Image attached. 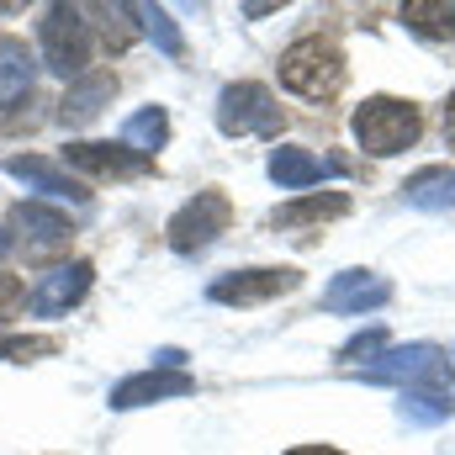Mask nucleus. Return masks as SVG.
<instances>
[{
  "mask_svg": "<svg viewBox=\"0 0 455 455\" xmlns=\"http://www.w3.org/2000/svg\"><path fill=\"white\" fill-rule=\"evenodd\" d=\"M419 132H424V116H419L413 101H403V96H371V101L355 112V138H360V148L376 154V159H392V154L413 148Z\"/></svg>",
  "mask_w": 455,
  "mask_h": 455,
  "instance_id": "obj_1",
  "label": "nucleus"
},
{
  "mask_svg": "<svg viewBox=\"0 0 455 455\" xmlns=\"http://www.w3.org/2000/svg\"><path fill=\"white\" fill-rule=\"evenodd\" d=\"M281 85L307 96V101H323L344 85V53L339 43L329 37H297L286 53H281Z\"/></svg>",
  "mask_w": 455,
  "mask_h": 455,
  "instance_id": "obj_2",
  "label": "nucleus"
},
{
  "mask_svg": "<svg viewBox=\"0 0 455 455\" xmlns=\"http://www.w3.org/2000/svg\"><path fill=\"white\" fill-rule=\"evenodd\" d=\"M37 43H43V64L64 80H80L91 64V21L80 5H48L37 21Z\"/></svg>",
  "mask_w": 455,
  "mask_h": 455,
  "instance_id": "obj_3",
  "label": "nucleus"
},
{
  "mask_svg": "<svg viewBox=\"0 0 455 455\" xmlns=\"http://www.w3.org/2000/svg\"><path fill=\"white\" fill-rule=\"evenodd\" d=\"M218 127L228 138H249V132L275 138L281 132V107H275V96L259 80H238V85H228L218 96Z\"/></svg>",
  "mask_w": 455,
  "mask_h": 455,
  "instance_id": "obj_4",
  "label": "nucleus"
},
{
  "mask_svg": "<svg viewBox=\"0 0 455 455\" xmlns=\"http://www.w3.org/2000/svg\"><path fill=\"white\" fill-rule=\"evenodd\" d=\"M297 286H302V275H297L291 265H254V270L218 275L207 297L223 302V307H259V302H275V297H286V291H297Z\"/></svg>",
  "mask_w": 455,
  "mask_h": 455,
  "instance_id": "obj_5",
  "label": "nucleus"
},
{
  "mask_svg": "<svg viewBox=\"0 0 455 455\" xmlns=\"http://www.w3.org/2000/svg\"><path fill=\"white\" fill-rule=\"evenodd\" d=\"M228 218H233V207H228L223 191H196L175 218H170V249L175 254H196V249H207L218 233H228Z\"/></svg>",
  "mask_w": 455,
  "mask_h": 455,
  "instance_id": "obj_6",
  "label": "nucleus"
},
{
  "mask_svg": "<svg viewBox=\"0 0 455 455\" xmlns=\"http://www.w3.org/2000/svg\"><path fill=\"white\" fill-rule=\"evenodd\" d=\"M445 349H435V344H408V349H387V355H376V365H365V381H408L413 392H440V381H445Z\"/></svg>",
  "mask_w": 455,
  "mask_h": 455,
  "instance_id": "obj_7",
  "label": "nucleus"
},
{
  "mask_svg": "<svg viewBox=\"0 0 455 455\" xmlns=\"http://www.w3.org/2000/svg\"><path fill=\"white\" fill-rule=\"evenodd\" d=\"M11 233L27 254H53V249H69V238H75L69 218L48 202H16L11 207Z\"/></svg>",
  "mask_w": 455,
  "mask_h": 455,
  "instance_id": "obj_8",
  "label": "nucleus"
},
{
  "mask_svg": "<svg viewBox=\"0 0 455 455\" xmlns=\"http://www.w3.org/2000/svg\"><path fill=\"white\" fill-rule=\"evenodd\" d=\"M91 259H69V265H59V270H48L37 286H32V297H27V307L37 313V318H59V313H69L85 291H91Z\"/></svg>",
  "mask_w": 455,
  "mask_h": 455,
  "instance_id": "obj_9",
  "label": "nucleus"
},
{
  "mask_svg": "<svg viewBox=\"0 0 455 455\" xmlns=\"http://www.w3.org/2000/svg\"><path fill=\"white\" fill-rule=\"evenodd\" d=\"M64 164L85 170V175H107V180H132V175H148L154 159L148 154H132L127 143H69L64 148Z\"/></svg>",
  "mask_w": 455,
  "mask_h": 455,
  "instance_id": "obj_10",
  "label": "nucleus"
},
{
  "mask_svg": "<svg viewBox=\"0 0 455 455\" xmlns=\"http://www.w3.org/2000/svg\"><path fill=\"white\" fill-rule=\"evenodd\" d=\"M387 297H392V286L376 270H339L323 291V307L329 313H365V307H381Z\"/></svg>",
  "mask_w": 455,
  "mask_h": 455,
  "instance_id": "obj_11",
  "label": "nucleus"
},
{
  "mask_svg": "<svg viewBox=\"0 0 455 455\" xmlns=\"http://www.w3.org/2000/svg\"><path fill=\"white\" fill-rule=\"evenodd\" d=\"M196 392V381L186 371H138L127 381L112 387V408H143V403H159V397H186Z\"/></svg>",
  "mask_w": 455,
  "mask_h": 455,
  "instance_id": "obj_12",
  "label": "nucleus"
},
{
  "mask_svg": "<svg viewBox=\"0 0 455 455\" xmlns=\"http://www.w3.org/2000/svg\"><path fill=\"white\" fill-rule=\"evenodd\" d=\"M112 96H116V75H112V69L80 75V80H69L59 116H64V122H91V116H101V107H107Z\"/></svg>",
  "mask_w": 455,
  "mask_h": 455,
  "instance_id": "obj_13",
  "label": "nucleus"
},
{
  "mask_svg": "<svg viewBox=\"0 0 455 455\" xmlns=\"http://www.w3.org/2000/svg\"><path fill=\"white\" fill-rule=\"evenodd\" d=\"M329 170H339V164H323V159L307 154V148H275V154H270V180H275L281 191H307V186H318Z\"/></svg>",
  "mask_w": 455,
  "mask_h": 455,
  "instance_id": "obj_14",
  "label": "nucleus"
},
{
  "mask_svg": "<svg viewBox=\"0 0 455 455\" xmlns=\"http://www.w3.org/2000/svg\"><path fill=\"white\" fill-rule=\"evenodd\" d=\"M32 96V53L21 37H0V107H21Z\"/></svg>",
  "mask_w": 455,
  "mask_h": 455,
  "instance_id": "obj_15",
  "label": "nucleus"
},
{
  "mask_svg": "<svg viewBox=\"0 0 455 455\" xmlns=\"http://www.w3.org/2000/svg\"><path fill=\"white\" fill-rule=\"evenodd\" d=\"M5 170H11V175H21V180H32V186H37V191H48V196H75V202H85V186H75L69 175H59L48 159L11 154V159H5Z\"/></svg>",
  "mask_w": 455,
  "mask_h": 455,
  "instance_id": "obj_16",
  "label": "nucleus"
},
{
  "mask_svg": "<svg viewBox=\"0 0 455 455\" xmlns=\"http://www.w3.org/2000/svg\"><path fill=\"white\" fill-rule=\"evenodd\" d=\"M164 138H170V112L164 107H143V112L127 116V127H122V143L132 154H148V159H154V148H164Z\"/></svg>",
  "mask_w": 455,
  "mask_h": 455,
  "instance_id": "obj_17",
  "label": "nucleus"
},
{
  "mask_svg": "<svg viewBox=\"0 0 455 455\" xmlns=\"http://www.w3.org/2000/svg\"><path fill=\"white\" fill-rule=\"evenodd\" d=\"M344 212H349V196H344V191H329V196H302V202L281 207V212H275V223H281V228H307V223L344 218Z\"/></svg>",
  "mask_w": 455,
  "mask_h": 455,
  "instance_id": "obj_18",
  "label": "nucleus"
},
{
  "mask_svg": "<svg viewBox=\"0 0 455 455\" xmlns=\"http://www.w3.org/2000/svg\"><path fill=\"white\" fill-rule=\"evenodd\" d=\"M403 196H408L413 207H429V212L455 207V170H419V175L403 186Z\"/></svg>",
  "mask_w": 455,
  "mask_h": 455,
  "instance_id": "obj_19",
  "label": "nucleus"
},
{
  "mask_svg": "<svg viewBox=\"0 0 455 455\" xmlns=\"http://www.w3.org/2000/svg\"><path fill=\"white\" fill-rule=\"evenodd\" d=\"M403 21L424 37H455V5H445V0H413V5H403Z\"/></svg>",
  "mask_w": 455,
  "mask_h": 455,
  "instance_id": "obj_20",
  "label": "nucleus"
},
{
  "mask_svg": "<svg viewBox=\"0 0 455 455\" xmlns=\"http://www.w3.org/2000/svg\"><path fill=\"white\" fill-rule=\"evenodd\" d=\"M403 419L408 424H440V419H451V397L445 392H403Z\"/></svg>",
  "mask_w": 455,
  "mask_h": 455,
  "instance_id": "obj_21",
  "label": "nucleus"
},
{
  "mask_svg": "<svg viewBox=\"0 0 455 455\" xmlns=\"http://www.w3.org/2000/svg\"><path fill=\"white\" fill-rule=\"evenodd\" d=\"M138 21H143V32L164 48V53H180V32H175V21H170V11H159V5H138L132 11Z\"/></svg>",
  "mask_w": 455,
  "mask_h": 455,
  "instance_id": "obj_22",
  "label": "nucleus"
},
{
  "mask_svg": "<svg viewBox=\"0 0 455 455\" xmlns=\"http://www.w3.org/2000/svg\"><path fill=\"white\" fill-rule=\"evenodd\" d=\"M53 349H59V339H48V334H11V339H0V360H37Z\"/></svg>",
  "mask_w": 455,
  "mask_h": 455,
  "instance_id": "obj_23",
  "label": "nucleus"
},
{
  "mask_svg": "<svg viewBox=\"0 0 455 455\" xmlns=\"http://www.w3.org/2000/svg\"><path fill=\"white\" fill-rule=\"evenodd\" d=\"M96 16L107 21V27H101V32H107V43H116V48H127V43H132V27H122L127 5H116V11H96Z\"/></svg>",
  "mask_w": 455,
  "mask_h": 455,
  "instance_id": "obj_24",
  "label": "nucleus"
},
{
  "mask_svg": "<svg viewBox=\"0 0 455 455\" xmlns=\"http://www.w3.org/2000/svg\"><path fill=\"white\" fill-rule=\"evenodd\" d=\"M21 297H27V286H21L16 275H0V318H11V313L21 307Z\"/></svg>",
  "mask_w": 455,
  "mask_h": 455,
  "instance_id": "obj_25",
  "label": "nucleus"
},
{
  "mask_svg": "<svg viewBox=\"0 0 455 455\" xmlns=\"http://www.w3.org/2000/svg\"><path fill=\"white\" fill-rule=\"evenodd\" d=\"M381 349V329H371V334H360V339H349L339 349V360H360V355H376Z\"/></svg>",
  "mask_w": 455,
  "mask_h": 455,
  "instance_id": "obj_26",
  "label": "nucleus"
},
{
  "mask_svg": "<svg viewBox=\"0 0 455 455\" xmlns=\"http://www.w3.org/2000/svg\"><path fill=\"white\" fill-rule=\"evenodd\" d=\"M445 138L455 143V91H451V101H445Z\"/></svg>",
  "mask_w": 455,
  "mask_h": 455,
  "instance_id": "obj_27",
  "label": "nucleus"
},
{
  "mask_svg": "<svg viewBox=\"0 0 455 455\" xmlns=\"http://www.w3.org/2000/svg\"><path fill=\"white\" fill-rule=\"evenodd\" d=\"M291 455H339V451H334V445H297Z\"/></svg>",
  "mask_w": 455,
  "mask_h": 455,
  "instance_id": "obj_28",
  "label": "nucleus"
},
{
  "mask_svg": "<svg viewBox=\"0 0 455 455\" xmlns=\"http://www.w3.org/2000/svg\"><path fill=\"white\" fill-rule=\"evenodd\" d=\"M5 249H11V238H5V233H0V254H5Z\"/></svg>",
  "mask_w": 455,
  "mask_h": 455,
  "instance_id": "obj_29",
  "label": "nucleus"
},
{
  "mask_svg": "<svg viewBox=\"0 0 455 455\" xmlns=\"http://www.w3.org/2000/svg\"><path fill=\"white\" fill-rule=\"evenodd\" d=\"M451 376H455V355H451Z\"/></svg>",
  "mask_w": 455,
  "mask_h": 455,
  "instance_id": "obj_30",
  "label": "nucleus"
}]
</instances>
